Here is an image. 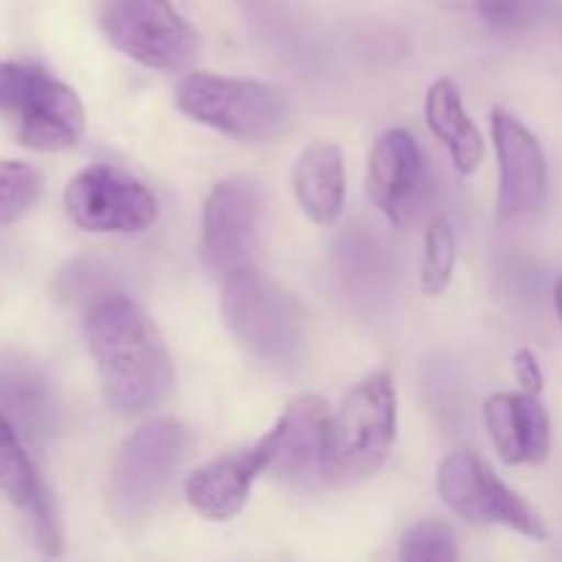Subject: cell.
<instances>
[{"instance_id": "obj_1", "label": "cell", "mask_w": 562, "mask_h": 562, "mask_svg": "<svg viewBox=\"0 0 562 562\" xmlns=\"http://www.w3.org/2000/svg\"><path fill=\"white\" fill-rule=\"evenodd\" d=\"M86 340L113 412L140 417L159 409L173 390V362L162 333L121 291L99 296L86 311Z\"/></svg>"}, {"instance_id": "obj_2", "label": "cell", "mask_w": 562, "mask_h": 562, "mask_svg": "<svg viewBox=\"0 0 562 562\" xmlns=\"http://www.w3.org/2000/svg\"><path fill=\"white\" fill-rule=\"evenodd\" d=\"M398 426V393L384 371L357 382L329 415L318 472L333 488H351L376 475L387 461Z\"/></svg>"}, {"instance_id": "obj_3", "label": "cell", "mask_w": 562, "mask_h": 562, "mask_svg": "<svg viewBox=\"0 0 562 562\" xmlns=\"http://www.w3.org/2000/svg\"><path fill=\"white\" fill-rule=\"evenodd\" d=\"M223 283L225 327L236 344L272 368H291L305 355V316L278 283L245 267Z\"/></svg>"}, {"instance_id": "obj_4", "label": "cell", "mask_w": 562, "mask_h": 562, "mask_svg": "<svg viewBox=\"0 0 562 562\" xmlns=\"http://www.w3.org/2000/svg\"><path fill=\"white\" fill-rule=\"evenodd\" d=\"M176 108L187 119L250 146L278 140L291 124V104L283 91L214 71L187 75L176 86Z\"/></svg>"}, {"instance_id": "obj_5", "label": "cell", "mask_w": 562, "mask_h": 562, "mask_svg": "<svg viewBox=\"0 0 562 562\" xmlns=\"http://www.w3.org/2000/svg\"><path fill=\"white\" fill-rule=\"evenodd\" d=\"M190 434L176 420H151L137 428L110 467V510L121 521H140L162 503L184 461Z\"/></svg>"}, {"instance_id": "obj_6", "label": "cell", "mask_w": 562, "mask_h": 562, "mask_svg": "<svg viewBox=\"0 0 562 562\" xmlns=\"http://www.w3.org/2000/svg\"><path fill=\"white\" fill-rule=\"evenodd\" d=\"M102 27L119 53L157 71H181L201 38L170 0H102Z\"/></svg>"}, {"instance_id": "obj_7", "label": "cell", "mask_w": 562, "mask_h": 562, "mask_svg": "<svg viewBox=\"0 0 562 562\" xmlns=\"http://www.w3.org/2000/svg\"><path fill=\"white\" fill-rule=\"evenodd\" d=\"M437 492L456 516L472 525L508 527L530 541L549 538L541 514L470 450H456L439 464Z\"/></svg>"}, {"instance_id": "obj_8", "label": "cell", "mask_w": 562, "mask_h": 562, "mask_svg": "<svg viewBox=\"0 0 562 562\" xmlns=\"http://www.w3.org/2000/svg\"><path fill=\"white\" fill-rule=\"evenodd\" d=\"M64 206L71 223L91 234H140L157 223V195L115 165H88L69 181Z\"/></svg>"}, {"instance_id": "obj_9", "label": "cell", "mask_w": 562, "mask_h": 562, "mask_svg": "<svg viewBox=\"0 0 562 562\" xmlns=\"http://www.w3.org/2000/svg\"><path fill=\"white\" fill-rule=\"evenodd\" d=\"M368 198L398 228H409L431 198V173L415 135L387 130L376 137L368 157Z\"/></svg>"}, {"instance_id": "obj_10", "label": "cell", "mask_w": 562, "mask_h": 562, "mask_svg": "<svg viewBox=\"0 0 562 562\" xmlns=\"http://www.w3.org/2000/svg\"><path fill=\"white\" fill-rule=\"evenodd\" d=\"M256 184L241 176L217 181L203 203V239L201 256L209 274L225 280L239 269L252 267L258 236Z\"/></svg>"}, {"instance_id": "obj_11", "label": "cell", "mask_w": 562, "mask_h": 562, "mask_svg": "<svg viewBox=\"0 0 562 562\" xmlns=\"http://www.w3.org/2000/svg\"><path fill=\"white\" fill-rule=\"evenodd\" d=\"M492 135L499 162V220L532 214L547 198V157L538 137L508 110L492 113Z\"/></svg>"}, {"instance_id": "obj_12", "label": "cell", "mask_w": 562, "mask_h": 562, "mask_svg": "<svg viewBox=\"0 0 562 562\" xmlns=\"http://www.w3.org/2000/svg\"><path fill=\"white\" fill-rule=\"evenodd\" d=\"M329 412L324 398L302 393L289 401L283 415L263 434L252 450L261 461L263 475L300 477L322 459L324 434H327Z\"/></svg>"}, {"instance_id": "obj_13", "label": "cell", "mask_w": 562, "mask_h": 562, "mask_svg": "<svg viewBox=\"0 0 562 562\" xmlns=\"http://www.w3.org/2000/svg\"><path fill=\"white\" fill-rule=\"evenodd\" d=\"M14 115L20 119V140L33 151H66L86 132L80 97L44 69L36 71Z\"/></svg>"}, {"instance_id": "obj_14", "label": "cell", "mask_w": 562, "mask_h": 562, "mask_svg": "<svg viewBox=\"0 0 562 562\" xmlns=\"http://www.w3.org/2000/svg\"><path fill=\"white\" fill-rule=\"evenodd\" d=\"M483 420L505 464H538L552 450V420L547 406L527 390L488 395Z\"/></svg>"}, {"instance_id": "obj_15", "label": "cell", "mask_w": 562, "mask_h": 562, "mask_svg": "<svg viewBox=\"0 0 562 562\" xmlns=\"http://www.w3.org/2000/svg\"><path fill=\"white\" fill-rule=\"evenodd\" d=\"M0 415L25 442L47 445L58 431L60 409L42 368L22 355L0 357Z\"/></svg>"}, {"instance_id": "obj_16", "label": "cell", "mask_w": 562, "mask_h": 562, "mask_svg": "<svg viewBox=\"0 0 562 562\" xmlns=\"http://www.w3.org/2000/svg\"><path fill=\"white\" fill-rule=\"evenodd\" d=\"M261 461L256 450L247 448L241 453L223 456L209 464L198 467L187 477V503L195 514L209 521H231L245 510L250 499V488L256 477H261Z\"/></svg>"}, {"instance_id": "obj_17", "label": "cell", "mask_w": 562, "mask_h": 562, "mask_svg": "<svg viewBox=\"0 0 562 562\" xmlns=\"http://www.w3.org/2000/svg\"><path fill=\"white\" fill-rule=\"evenodd\" d=\"M0 494L14 508L25 510L27 519L33 521L38 543L49 554L58 552V525H55L53 503L38 481L22 437L3 415H0Z\"/></svg>"}, {"instance_id": "obj_18", "label": "cell", "mask_w": 562, "mask_h": 562, "mask_svg": "<svg viewBox=\"0 0 562 562\" xmlns=\"http://www.w3.org/2000/svg\"><path fill=\"white\" fill-rule=\"evenodd\" d=\"M291 187L302 212L318 225H333L344 212L346 173L344 154L335 143L313 140L296 157Z\"/></svg>"}, {"instance_id": "obj_19", "label": "cell", "mask_w": 562, "mask_h": 562, "mask_svg": "<svg viewBox=\"0 0 562 562\" xmlns=\"http://www.w3.org/2000/svg\"><path fill=\"white\" fill-rule=\"evenodd\" d=\"M426 121L434 135L448 148L450 162L461 176H472L483 162V135L467 113L461 93L453 80L442 77L428 88Z\"/></svg>"}, {"instance_id": "obj_20", "label": "cell", "mask_w": 562, "mask_h": 562, "mask_svg": "<svg viewBox=\"0 0 562 562\" xmlns=\"http://www.w3.org/2000/svg\"><path fill=\"white\" fill-rule=\"evenodd\" d=\"M459 258V241L448 217H434L426 231V250H423L420 283L428 296H439L450 285Z\"/></svg>"}, {"instance_id": "obj_21", "label": "cell", "mask_w": 562, "mask_h": 562, "mask_svg": "<svg viewBox=\"0 0 562 562\" xmlns=\"http://www.w3.org/2000/svg\"><path fill=\"white\" fill-rule=\"evenodd\" d=\"M42 198V176L25 162L0 159V228L25 217Z\"/></svg>"}, {"instance_id": "obj_22", "label": "cell", "mask_w": 562, "mask_h": 562, "mask_svg": "<svg viewBox=\"0 0 562 562\" xmlns=\"http://www.w3.org/2000/svg\"><path fill=\"white\" fill-rule=\"evenodd\" d=\"M459 558L453 530L445 521H420L401 538L398 560L404 562H453Z\"/></svg>"}, {"instance_id": "obj_23", "label": "cell", "mask_w": 562, "mask_h": 562, "mask_svg": "<svg viewBox=\"0 0 562 562\" xmlns=\"http://www.w3.org/2000/svg\"><path fill=\"white\" fill-rule=\"evenodd\" d=\"M475 9L497 36H521L543 16V0H475Z\"/></svg>"}, {"instance_id": "obj_24", "label": "cell", "mask_w": 562, "mask_h": 562, "mask_svg": "<svg viewBox=\"0 0 562 562\" xmlns=\"http://www.w3.org/2000/svg\"><path fill=\"white\" fill-rule=\"evenodd\" d=\"M42 66L16 64V60H0V113L14 115L22 97L31 88L33 77Z\"/></svg>"}, {"instance_id": "obj_25", "label": "cell", "mask_w": 562, "mask_h": 562, "mask_svg": "<svg viewBox=\"0 0 562 562\" xmlns=\"http://www.w3.org/2000/svg\"><path fill=\"white\" fill-rule=\"evenodd\" d=\"M514 376L519 382L521 390L532 395H541L543 393V371H541V362L538 357L532 355L530 349H519L514 355Z\"/></svg>"}, {"instance_id": "obj_26", "label": "cell", "mask_w": 562, "mask_h": 562, "mask_svg": "<svg viewBox=\"0 0 562 562\" xmlns=\"http://www.w3.org/2000/svg\"><path fill=\"white\" fill-rule=\"evenodd\" d=\"M554 307H558V316L562 322V278L558 280V285H554Z\"/></svg>"}]
</instances>
